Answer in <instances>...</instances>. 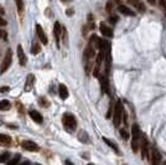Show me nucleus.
<instances>
[{
	"label": "nucleus",
	"instance_id": "nucleus-1",
	"mask_svg": "<svg viewBox=\"0 0 166 165\" xmlns=\"http://www.w3.org/2000/svg\"><path fill=\"white\" fill-rule=\"evenodd\" d=\"M141 133H140V128L138 124H133L132 127V149L134 153H136L140 148V142H141Z\"/></svg>",
	"mask_w": 166,
	"mask_h": 165
},
{
	"label": "nucleus",
	"instance_id": "nucleus-2",
	"mask_svg": "<svg viewBox=\"0 0 166 165\" xmlns=\"http://www.w3.org/2000/svg\"><path fill=\"white\" fill-rule=\"evenodd\" d=\"M62 123H63V127H65V129L67 132H73L77 128V121H76L74 116L71 114V113H65L63 114Z\"/></svg>",
	"mask_w": 166,
	"mask_h": 165
},
{
	"label": "nucleus",
	"instance_id": "nucleus-3",
	"mask_svg": "<svg viewBox=\"0 0 166 165\" xmlns=\"http://www.w3.org/2000/svg\"><path fill=\"white\" fill-rule=\"evenodd\" d=\"M123 114H124V107H123L120 101H117V103L114 106V112H113V121H114V126L115 127L120 126Z\"/></svg>",
	"mask_w": 166,
	"mask_h": 165
},
{
	"label": "nucleus",
	"instance_id": "nucleus-4",
	"mask_svg": "<svg viewBox=\"0 0 166 165\" xmlns=\"http://www.w3.org/2000/svg\"><path fill=\"white\" fill-rule=\"evenodd\" d=\"M11 61H13V51L8 50L4 56V60L1 62V66H0V75H3L4 72H6L9 70V67L11 66Z\"/></svg>",
	"mask_w": 166,
	"mask_h": 165
},
{
	"label": "nucleus",
	"instance_id": "nucleus-5",
	"mask_svg": "<svg viewBox=\"0 0 166 165\" xmlns=\"http://www.w3.org/2000/svg\"><path fill=\"white\" fill-rule=\"evenodd\" d=\"M140 148H141V158L143 159H150V145H149V142L145 137H141Z\"/></svg>",
	"mask_w": 166,
	"mask_h": 165
},
{
	"label": "nucleus",
	"instance_id": "nucleus-6",
	"mask_svg": "<svg viewBox=\"0 0 166 165\" xmlns=\"http://www.w3.org/2000/svg\"><path fill=\"white\" fill-rule=\"evenodd\" d=\"M21 147H23V149L29 150V152H38V149H40V147L33 140H24L21 143Z\"/></svg>",
	"mask_w": 166,
	"mask_h": 165
},
{
	"label": "nucleus",
	"instance_id": "nucleus-7",
	"mask_svg": "<svg viewBox=\"0 0 166 165\" xmlns=\"http://www.w3.org/2000/svg\"><path fill=\"white\" fill-rule=\"evenodd\" d=\"M36 35H37V37L40 39V41H41L43 45H46V44L48 42L47 36H46V34H45L43 29H42V26H41L40 24H37V25H36Z\"/></svg>",
	"mask_w": 166,
	"mask_h": 165
},
{
	"label": "nucleus",
	"instance_id": "nucleus-8",
	"mask_svg": "<svg viewBox=\"0 0 166 165\" xmlns=\"http://www.w3.org/2000/svg\"><path fill=\"white\" fill-rule=\"evenodd\" d=\"M150 162L154 165H158L161 162V155H160L159 150H156L155 148L150 150Z\"/></svg>",
	"mask_w": 166,
	"mask_h": 165
},
{
	"label": "nucleus",
	"instance_id": "nucleus-9",
	"mask_svg": "<svg viewBox=\"0 0 166 165\" xmlns=\"http://www.w3.org/2000/svg\"><path fill=\"white\" fill-rule=\"evenodd\" d=\"M62 33V28H61V24L58 21L55 23V26H53V36H55V40H56V44L57 46L60 47V36Z\"/></svg>",
	"mask_w": 166,
	"mask_h": 165
},
{
	"label": "nucleus",
	"instance_id": "nucleus-10",
	"mask_svg": "<svg viewBox=\"0 0 166 165\" xmlns=\"http://www.w3.org/2000/svg\"><path fill=\"white\" fill-rule=\"evenodd\" d=\"M18 57H19V64L21 66H25L28 62V59H26V55H25L21 45H18Z\"/></svg>",
	"mask_w": 166,
	"mask_h": 165
},
{
	"label": "nucleus",
	"instance_id": "nucleus-11",
	"mask_svg": "<svg viewBox=\"0 0 166 165\" xmlns=\"http://www.w3.org/2000/svg\"><path fill=\"white\" fill-rule=\"evenodd\" d=\"M132 6H134L136 10H139L140 13H144L145 10H146V8H145V5L143 4V1L141 0H127Z\"/></svg>",
	"mask_w": 166,
	"mask_h": 165
},
{
	"label": "nucleus",
	"instance_id": "nucleus-12",
	"mask_svg": "<svg viewBox=\"0 0 166 165\" xmlns=\"http://www.w3.org/2000/svg\"><path fill=\"white\" fill-rule=\"evenodd\" d=\"M33 83H35V76H33V73H30V75H28V77H26V83H25V92H30L31 90H33Z\"/></svg>",
	"mask_w": 166,
	"mask_h": 165
},
{
	"label": "nucleus",
	"instance_id": "nucleus-13",
	"mask_svg": "<svg viewBox=\"0 0 166 165\" xmlns=\"http://www.w3.org/2000/svg\"><path fill=\"white\" fill-rule=\"evenodd\" d=\"M118 10H119L120 14H123L125 16H134L135 15V11H133L129 6H125V5H122V4L118 6Z\"/></svg>",
	"mask_w": 166,
	"mask_h": 165
},
{
	"label": "nucleus",
	"instance_id": "nucleus-14",
	"mask_svg": "<svg viewBox=\"0 0 166 165\" xmlns=\"http://www.w3.org/2000/svg\"><path fill=\"white\" fill-rule=\"evenodd\" d=\"M107 75H100V85H102V92L103 93H109V86H108V80H107Z\"/></svg>",
	"mask_w": 166,
	"mask_h": 165
},
{
	"label": "nucleus",
	"instance_id": "nucleus-15",
	"mask_svg": "<svg viewBox=\"0 0 166 165\" xmlns=\"http://www.w3.org/2000/svg\"><path fill=\"white\" fill-rule=\"evenodd\" d=\"M99 30H100V34L103 35V36H105V37H113V30L109 28V26H107L105 24H100L99 25Z\"/></svg>",
	"mask_w": 166,
	"mask_h": 165
},
{
	"label": "nucleus",
	"instance_id": "nucleus-16",
	"mask_svg": "<svg viewBox=\"0 0 166 165\" xmlns=\"http://www.w3.org/2000/svg\"><path fill=\"white\" fill-rule=\"evenodd\" d=\"M29 114H30V117H31V119H33V122H36V123H38V124H41L42 123V116L37 112V111H33V109H31L30 112H29Z\"/></svg>",
	"mask_w": 166,
	"mask_h": 165
},
{
	"label": "nucleus",
	"instance_id": "nucleus-17",
	"mask_svg": "<svg viewBox=\"0 0 166 165\" xmlns=\"http://www.w3.org/2000/svg\"><path fill=\"white\" fill-rule=\"evenodd\" d=\"M11 143H13V140H11L10 135L0 133V144H3L5 147H9V145H11Z\"/></svg>",
	"mask_w": 166,
	"mask_h": 165
},
{
	"label": "nucleus",
	"instance_id": "nucleus-18",
	"mask_svg": "<svg viewBox=\"0 0 166 165\" xmlns=\"http://www.w3.org/2000/svg\"><path fill=\"white\" fill-rule=\"evenodd\" d=\"M58 95L62 99H67L68 98V90L65 85H60L58 86Z\"/></svg>",
	"mask_w": 166,
	"mask_h": 165
},
{
	"label": "nucleus",
	"instance_id": "nucleus-19",
	"mask_svg": "<svg viewBox=\"0 0 166 165\" xmlns=\"http://www.w3.org/2000/svg\"><path fill=\"white\" fill-rule=\"evenodd\" d=\"M11 108V104L9 101L4 99V101H0V111H9Z\"/></svg>",
	"mask_w": 166,
	"mask_h": 165
},
{
	"label": "nucleus",
	"instance_id": "nucleus-20",
	"mask_svg": "<svg viewBox=\"0 0 166 165\" xmlns=\"http://www.w3.org/2000/svg\"><path fill=\"white\" fill-rule=\"evenodd\" d=\"M41 51V46L36 42V41H33V47H31V54H33V55H37L38 52Z\"/></svg>",
	"mask_w": 166,
	"mask_h": 165
},
{
	"label": "nucleus",
	"instance_id": "nucleus-21",
	"mask_svg": "<svg viewBox=\"0 0 166 165\" xmlns=\"http://www.w3.org/2000/svg\"><path fill=\"white\" fill-rule=\"evenodd\" d=\"M78 139H79L81 142L86 143V142H88V134L82 131V132H79V134H78Z\"/></svg>",
	"mask_w": 166,
	"mask_h": 165
},
{
	"label": "nucleus",
	"instance_id": "nucleus-22",
	"mask_svg": "<svg viewBox=\"0 0 166 165\" xmlns=\"http://www.w3.org/2000/svg\"><path fill=\"white\" fill-rule=\"evenodd\" d=\"M103 140H104V142H105V143H107V144H108V145H109L112 149H114L117 153H119V149H118V147H117V145H115L113 142H110V140H109V139H107V138H103Z\"/></svg>",
	"mask_w": 166,
	"mask_h": 165
},
{
	"label": "nucleus",
	"instance_id": "nucleus-23",
	"mask_svg": "<svg viewBox=\"0 0 166 165\" xmlns=\"http://www.w3.org/2000/svg\"><path fill=\"white\" fill-rule=\"evenodd\" d=\"M38 103H40L41 107H48V106H50V102L47 101V98H45V97L38 98Z\"/></svg>",
	"mask_w": 166,
	"mask_h": 165
},
{
	"label": "nucleus",
	"instance_id": "nucleus-24",
	"mask_svg": "<svg viewBox=\"0 0 166 165\" xmlns=\"http://www.w3.org/2000/svg\"><path fill=\"white\" fill-rule=\"evenodd\" d=\"M15 1H16V6H18L19 14H23V10H24V3H23V0H15Z\"/></svg>",
	"mask_w": 166,
	"mask_h": 165
},
{
	"label": "nucleus",
	"instance_id": "nucleus-25",
	"mask_svg": "<svg viewBox=\"0 0 166 165\" xmlns=\"http://www.w3.org/2000/svg\"><path fill=\"white\" fill-rule=\"evenodd\" d=\"M9 153H4V154H1L0 155V163H6L8 162V159H9Z\"/></svg>",
	"mask_w": 166,
	"mask_h": 165
},
{
	"label": "nucleus",
	"instance_id": "nucleus-26",
	"mask_svg": "<svg viewBox=\"0 0 166 165\" xmlns=\"http://www.w3.org/2000/svg\"><path fill=\"white\" fill-rule=\"evenodd\" d=\"M19 160H20V155H19V154H16V155H15V158H14L13 160L8 162V164L9 165H15V164H18V163H19Z\"/></svg>",
	"mask_w": 166,
	"mask_h": 165
},
{
	"label": "nucleus",
	"instance_id": "nucleus-27",
	"mask_svg": "<svg viewBox=\"0 0 166 165\" xmlns=\"http://www.w3.org/2000/svg\"><path fill=\"white\" fill-rule=\"evenodd\" d=\"M120 135H122V138L123 139H129V134H128V132L125 131V129H120Z\"/></svg>",
	"mask_w": 166,
	"mask_h": 165
},
{
	"label": "nucleus",
	"instance_id": "nucleus-28",
	"mask_svg": "<svg viewBox=\"0 0 166 165\" xmlns=\"http://www.w3.org/2000/svg\"><path fill=\"white\" fill-rule=\"evenodd\" d=\"M112 5H113V3H112V1H108V3H107V11H108V13H110V11H112V8H113Z\"/></svg>",
	"mask_w": 166,
	"mask_h": 165
},
{
	"label": "nucleus",
	"instance_id": "nucleus-29",
	"mask_svg": "<svg viewBox=\"0 0 166 165\" xmlns=\"http://www.w3.org/2000/svg\"><path fill=\"white\" fill-rule=\"evenodd\" d=\"M159 4H160V6H161V9H165L166 0H159Z\"/></svg>",
	"mask_w": 166,
	"mask_h": 165
},
{
	"label": "nucleus",
	"instance_id": "nucleus-30",
	"mask_svg": "<svg viewBox=\"0 0 166 165\" xmlns=\"http://www.w3.org/2000/svg\"><path fill=\"white\" fill-rule=\"evenodd\" d=\"M109 21H110L112 24H115V23L118 21V18H115V16H112V18L109 19Z\"/></svg>",
	"mask_w": 166,
	"mask_h": 165
},
{
	"label": "nucleus",
	"instance_id": "nucleus-31",
	"mask_svg": "<svg viewBox=\"0 0 166 165\" xmlns=\"http://www.w3.org/2000/svg\"><path fill=\"white\" fill-rule=\"evenodd\" d=\"M0 92H9V87H0Z\"/></svg>",
	"mask_w": 166,
	"mask_h": 165
},
{
	"label": "nucleus",
	"instance_id": "nucleus-32",
	"mask_svg": "<svg viewBox=\"0 0 166 165\" xmlns=\"http://www.w3.org/2000/svg\"><path fill=\"white\" fill-rule=\"evenodd\" d=\"M4 25H6V21H5L4 19L0 18V26H4Z\"/></svg>",
	"mask_w": 166,
	"mask_h": 165
},
{
	"label": "nucleus",
	"instance_id": "nucleus-33",
	"mask_svg": "<svg viewBox=\"0 0 166 165\" xmlns=\"http://www.w3.org/2000/svg\"><path fill=\"white\" fill-rule=\"evenodd\" d=\"M148 3H149V4H151V5H155L156 0H148Z\"/></svg>",
	"mask_w": 166,
	"mask_h": 165
},
{
	"label": "nucleus",
	"instance_id": "nucleus-34",
	"mask_svg": "<svg viewBox=\"0 0 166 165\" xmlns=\"http://www.w3.org/2000/svg\"><path fill=\"white\" fill-rule=\"evenodd\" d=\"M72 13H73V11H72L71 9H69V10H67V15H72Z\"/></svg>",
	"mask_w": 166,
	"mask_h": 165
},
{
	"label": "nucleus",
	"instance_id": "nucleus-35",
	"mask_svg": "<svg viewBox=\"0 0 166 165\" xmlns=\"http://www.w3.org/2000/svg\"><path fill=\"white\" fill-rule=\"evenodd\" d=\"M62 1H67V0H62Z\"/></svg>",
	"mask_w": 166,
	"mask_h": 165
}]
</instances>
